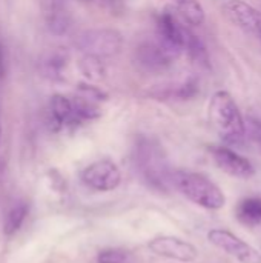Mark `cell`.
<instances>
[{
    "mask_svg": "<svg viewBox=\"0 0 261 263\" xmlns=\"http://www.w3.org/2000/svg\"><path fill=\"white\" fill-rule=\"evenodd\" d=\"M200 92V82L195 77H189L188 80H185L174 92V96L180 100H189L194 99L197 94Z\"/></svg>",
    "mask_w": 261,
    "mask_h": 263,
    "instance_id": "cell-21",
    "label": "cell"
},
{
    "mask_svg": "<svg viewBox=\"0 0 261 263\" xmlns=\"http://www.w3.org/2000/svg\"><path fill=\"white\" fill-rule=\"evenodd\" d=\"M246 134L261 151V120L255 117H249L246 122Z\"/></svg>",
    "mask_w": 261,
    "mask_h": 263,
    "instance_id": "cell-22",
    "label": "cell"
},
{
    "mask_svg": "<svg viewBox=\"0 0 261 263\" xmlns=\"http://www.w3.org/2000/svg\"><path fill=\"white\" fill-rule=\"evenodd\" d=\"M66 55L62 54V52H52L51 55H48L43 62V66H45V76L54 79V80H58L62 79L63 76V71L66 68Z\"/></svg>",
    "mask_w": 261,
    "mask_h": 263,
    "instance_id": "cell-19",
    "label": "cell"
},
{
    "mask_svg": "<svg viewBox=\"0 0 261 263\" xmlns=\"http://www.w3.org/2000/svg\"><path fill=\"white\" fill-rule=\"evenodd\" d=\"M208 239L214 247L235 257L240 263H261L260 253L228 230H222V228L211 230L208 233Z\"/></svg>",
    "mask_w": 261,
    "mask_h": 263,
    "instance_id": "cell-6",
    "label": "cell"
},
{
    "mask_svg": "<svg viewBox=\"0 0 261 263\" xmlns=\"http://www.w3.org/2000/svg\"><path fill=\"white\" fill-rule=\"evenodd\" d=\"M111 2H112V0H111Z\"/></svg>",
    "mask_w": 261,
    "mask_h": 263,
    "instance_id": "cell-24",
    "label": "cell"
},
{
    "mask_svg": "<svg viewBox=\"0 0 261 263\" xmlns=\"http://www.w3.org/2000/svg\"><path fill=\"white\" fill-rule=\"evenodd\" d=\"M178 55L165 46L158 39L155 42H143L135 48V62L145 71L162 72L168 69Z\"/></svg>",
    "mask_w": 261,
    "mask_h": 263,
    "instance_id": "cell-9",
    "label": "cell"
},
{
    "mask_svg": "<svg viewBox=\"0 0 261 263\" xmlns=\"http://www.w3.org/2000/svg\"><path fill=\"white\" fill-rule=\"evenodd\" d=\"M148 248L165 259L177 260V262L189 263L198 257V250L188 240L174 236H158L149 240Z\"/></svg>",
    "mask_w": 261,
    "mask_h": 263,
    "instance_id": "cell-10",
    "label": "cell"
},
{
    "mask_svg": "<svg viewBox=\"0 0 261 263\" xmlns=\"http://www.w3.org/2000/svg\"><path fill=\"white\" fill-rule=\"evenodd\" d=\"M185 51L189 55V59L194 63H197L198 66H202V68H209L211 66L209 52H208L206 45L186 25H185Z\"/></svg>",
    "mask_w": 261,
    "mask_h": 263,
    "instance_id": "cell-15",
    "label": "cell"
},
{
    "mask_svg": "<svg viewBox=\"0 0 261 263\" xmlns=\"http://www.w3.org/2000/svg\"><path fill=\"white\" fill-rule=\"evenodd\" d=\"M174 188L186 199L206 210H220L226 203L223 191L206 176L191 171H174Z\"/></svg>",
    "mask_w": 261,
    "mask_h": 263,
    "instance_id": "cell-3",
    "label": "cell"
},
{
    "mask_svg": "<svg viewBox=\"0 0 261 263\" xmlns=\"http://www.w3.org/2000/svg\"><path fill=\"white\" fill-rule=\"evenodd\" d=\"M134 168L145 185L157 193L168 194L174 188V171L168 162L166 153L158 142L140 137L132 153Z\"/></svg>",
    "mask_w": 261,
    "mask_h": 263,
    "instance_id": "cell-1",
    "label": "cell"
},
{
    "mask_svg": "<svg viewBox=\"0 0 261 263\" xmlns=\"http://www.w3.org/2000/svg\"><path fill=\"white\" fill-rule=\"evenodd\" d=\"M80 177L82 182L89 190L100 191V193L114 191L122 183V173L118 166L109 159H102L88 165L82 171Z\"/></svg>",
    "mask_w": 261,
    "mask_h": 263,
    "instance_id": "cell-5",
    "label": "cell"
},
{
    "mask_svg": "<svg viewBox=\"0 0 261 263\" xmlns=\"http://www.w3.org/2000/svg\"><path fill=\"white\" fill-rule=\"evenodd\" d=\"M175 14L191 26H200L206 20V11L200 0H171Z\"/></svg>",
    "mask_w": 261,
    "mask_h": 263,
    "instance_id": "cell-14",
    "label": "cell"
},
{
    "mask_svg": "<svg viewBox=\"0 0 261 263\" xmlns=\"http://www.w3.org/2000/svg\"><path fill=\"white\" fill-rule=\"evenodd\" d=\"M211 125L228 145H238L246 137V122L228 91H217L208 106Z\"/></svg>",
    "mask_w": 261,
    "mask_h": 263,
    "instance_id": "cell-2",
    "label": "cell"
},
{
    "mask_svg": "<svg viewBox=\"0 0 261 263\" xmlns=\"http://www.w3.org/2000/svg\"><path fill=\"white\" fill-rule=\"evenodd\" d=\"M155 26L158 40L174 54L180 55L185 51V25L177 20V15L172 11L165 9L157 15Z\"/></svg>",
    "mask_w": 261,
    "mask_h": 263,
    "instance_id": "cell-11",
    "label": "cell"
},
{
    "mask_svg": "<svg viewBox=\"0 0 261 263\" xmlns=\"http://www.w3.org/2000/svg\"><path fill=\"white\" fill-rule=\"evenodd\" d=\"M75 48L88 55L112 57L120 52L123 45V35L114 28H94L83 31L74 42Z\"/></svg>",
    "mask_w": 261,
    "mask_h": 263,
    "instance_id": "cell-4",
    "label": "cell"
},
{
    "mask_svg": "<svg viewBox=\"0 0 261 263\" xmlns=\"http://www.w3.org/2000/svg\"><path fill=\"white\" fill-rule=\"evenodd\" d=\"M28 211H29L28 205L26 203H20V202L15 203V205H12L6 211L5 219H3V234L6 237L14 236L22 228L23 222L28 217Z\"/></svg>",
    "mask_w": 261,
    "mask_h": 263,
    "instance_id": "cell-16",
    "label": "cell"
},
{
    "mask_svg": "<svg viewBox=\"0 0 261 263\" xmlns=\"http://www.w3.org/2000/svg\"><path fill=\"white\" fill-rule=\"evenodd\" d=\"M49 123L55 131H62L74 129L86 122L82 117V112L74 97L55 94L49 102Z\"/></svg>",
    "mask_w": 261,
    "mask_h": 263,
    "instance_id": "cell-8",
    "label": "cell"
},
{
    "mask_svg": "<svg viewBox=\"0 0 261 263\" xmlns=\"http://www.w3.org/2000/svg\"><path fill=\"white\" fill-rule=\"evenodd\" d=\"M131 254L123 248H105L98 251L97 263H129Z\"/></svg>",
    "mask_w": 261,
    "mask_h": 263,
    "instance_id": "cell-20",
    "label": "cell"
},
{
    "mask_svg": "<svg viewBox=\"0 0 261 263\" xmlns=\"http://www.w3.org/2000/svg\"><path fill=\"white\" fill-rule=\"evenodd\" d=\"M211 156L215 165L225 171L226 174L237 177V179H251L255 174L254 165L238 153L232 151L228 146H212Z\"/></svg>",
    "mask_w": 261,
    "mask_h": 263,
    "instance_id": "cell-12",
    "label": "cell"
},
{
    "mask_svg": "<svg viewBox=\"0 0 261 263\" xmlns=\"http://www.w3.org/2000/svg\"><path fill=\"white\" fill-rule=\"evenodd\" d=\"M80 72L91 82H100L106 76V66L100 57L83 54V57L78 62Z\"/></svg>",
    "mask_w": 261,
    "mask_h": 263,
    "instance_id": "cell-18",
    "label": "cell"
},
{
    "mask_svg": "<svg viewBox=\"0 0 261 263\" xmlns=\"http://www.w3.org/2000/svg\"><path fill=\"white\" fill-rule=\"evenodd\" d=\"M222 11L232 25L261 42V11L245 0H226Z\"/></svg>",
    "mask_w": 261,
    "mask_h": 263,
    "instance_id": "cell-7",
    "label": "cell"
},
{
    "mask_svg": "<svg viewBox=\"0 0 261 263\" xmlns=\"http://www.w3.org/2000/svg\"><path fill=\"white\" fill-rule=\"evenodd\" d=\"M3 72H5V57H3V51L0 46V77L3 76Z\"/></svg>",
    "mask_w": 261,
    "mask_h": 263,
    "instance_id": "cell-23",
    "label": "cell"
},
{
    "mask_svg": "<svg viewBox=\"0 0 261 263\" xmlns=\"http://www.w3.org/2000/svg\"><path fill=\"white\" fill-rule=\"evenodd\" d=\"M42 6L46 28L55 35L66 34L71 28V14L65 0H43Z\"/></svg>",
    "mask_w": 261,
    "mask_h": 263,
    "instance_id": "cell-13",
    "label": "cell"
},
{
    "mask_svg": "<svg viewBox=\"0 0 261 263\" xmlns=\"http://www.w3.org/2000/svg\"><path fill=\"white\" fill-rule=\"evenodd\" d=\"M237 217L245 225H258L261 223V199L260 197H246L237 205Z\"/></svg>",
    "mask_w": 261,
    "mask_h": 263,
    "instance_id": "cell-17",
    "label": "cell"
}]
</instances>
